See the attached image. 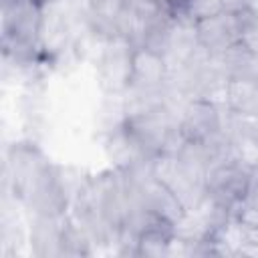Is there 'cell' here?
Instances as JSON below:
<instances>
[{"instance_id":"cell-11","label":"cell","mask_w":258,"mask_h":258,"mask_svg":"<svg viewBox=\"0 0 258 258\" xmlns=\"http://www.w3.org/2000/svg\"><path fill=\"white\" fill-rule=\"evenodd\" d=\"M171 12H177L198 24L202 20H208L212 16L226 12V4H224V0H183Z\"/></svg>"},{"instance_id":"cell-10","label":"cell","mask_w":258,"mask_h":258,"mask_svg":"<svg viewBox=\"0 0 258 258\" xmlns=\"http://www.w3.org/2000/svg\"><path fill=\"white\" fill-rule=\"evenodd\" d=\"M216 60L228 79H236V77L258 79V52L252 50L242 40H238L222 54H218Z\"/></svg>"},{"instance_id":"cell-13","label":"cell","mask_w":258,"mask_h":258,"mask_svg":"<svg viewBox=\"0 0 258 258\" xmlns=\"http://www.w3.org/2000/svg\"><path fill=\"white\" fill-rule=\"evenodd\" d=\"M40 8H48V6H54V4H58V2H62V0H34Z\"/></svg>"},{"instance_id":"cell-7","label":"cell","mask_w":258,"mask_h":258,"mask_svg":"<svg viewBox=\"0 0 258 258\" xmlns=\"http://www.w3.org/2000/svg\"><path fill=\"white\" fill-rule=\"evenodd\" d=\"M196 30H198L200 46L208 50L212 56L222 54L226 48H230L240 40V26H238L236 12H230V10L198 22Z\"/></svg>"},{"instance_id":"cell-6","label":"cell","mask_w":258,"mask_h":258,"mask_svg":"<svg viewBox=\"0 0 258 258\" xmlns=\"http://www.w3.org/2000/svg\"><path fill=\"white\" fill-rule=\"evenodd\" d=\"M167 79H169V64L163 54L145 46H133L129 87L141 91H163Z\"/></svg>"},{"instance_id":"cell-1","label":"cell","mask_w":258,"mask_h":258,"mask_svg":"<svg viewBox=\"0 0 258 258\" xmlns=\"http://www.w3.org/2000/svg\"><path fill=\"white\" fill-rule=\"evenodd\" d=\"M54 179V163L32 141L10 145L4 161V181L22 208H26L50 181Z\"/></svg>"},{"instance_id":"cell-3","label":"cell","mask_w":258,"mask_h":258,"mask_svg":"<svg viewBox=\"0 0 258 258\" xmlns=\"http://www.w3.org/2000/svg\"><path fill=\"white\" fill-rule=\"evenodd\" d=\"M252 169L244 167L234 157H222L206 171V194L224 204L232 214L238 202L246 196Z\"/></svg>"},{"instance_id":"cell-8","label":"cell","mask_w":258,"mask_h":258,"mask_svg":"<svg viewBox=\"0 0 258 258\" xmlns=\"http://www.w3.org/2000/svg\"><path fill=\"white\" fill-rule=\"evenodd\" d=\"M64 216H30L28 220V244L34 256L38 258H56L60 256V240L64 228Z\"/></svg>"},{"instance_id":"cell-4","label":"cell","mask_w":258,"mask_h":258,"mask_svg":"<svg viewBox=\"0 0 258 258\" xmlns=\"http://www.w3.org/2000/svg\"><path fill=\"white\" fill-rule=\"evenodd\" d=\"M131 54L133 44L123 36L105 42L101 56L95 60L97 81L103 93H125L131 83Z\"/></svg>"},{"instance_id":"cell-5","label":"cell","mask_w":258,"mask_h":258,"mask_svg":"<svg viewBox=\"0 0 258 258\" xmlns=\"http://www.w3.org/2000/svg\"><path fill=\"white\" fill-rule=\"evenodd\" d=\"M179 129L189 141L214 143L222 139V105L204 97L189 99L181 109Z\"/></svg>"},{"instance_id":"cell-9","label":"cell","mask_w":258,"mask_h":258,"mask_svg":"<svg viewBox=\"0 0 258 258\" xmlns=\"http://www.w3.org/2000/svg\"><path fill=\"white\" fill-rule=\"evenodd\" d=\"M222 105L238 117H258V79H228Z\"/></svg>"},{"instance_id":"cell-2","label":"cell","mask_w":258,"mask_h":258,"mask_svg":"<svg viewBox=\"0 0 258 258\" xmlns=\"http://www.w3.org/2000/svg\"><path fill=\"white\" fill-rule=\"evenodd\" d=\"M151 173L161 181L185 210L196 208L206 196V177L187 169L175 153H159L153 157Z\"/></svg>"},{"instance_id":"cell-14","label":"cell","mask_w":258,"mask_h":258,"mask_svg":"<svg viewBox=\"0 0 258 258\" xmlns=\"http://www.w3.org/2000/svg\"><path fill=\"white\" fill-rule=\"evenodd\" d=\"M252 177H254V179L258 181V169H254V171H252Z\"/></svg>"},{"instance_id":"cell-12","label":"cell","mask_w":258,"mask_h":258,"mask_svg":"<svg viewBox=\"0 0 258 258\" xmlns=\"http://www.w3.org/2000/svg\"><path fill=\"white\" fill-rule=\"evenodd\" d=\"M236 256H252V258H258V244L256 242H250V240H244L242 246L238 248V254Z\"/></svg>"}]
</instances>
